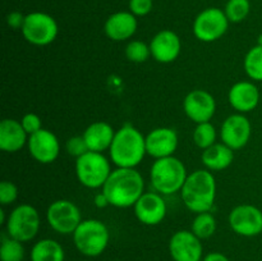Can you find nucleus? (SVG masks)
<instances>
[{"mask_svg": "<svg viewBox=\"0 0 262 261\" xmlns=\"http://www.w3.org/2000/svg\"><path fill=\"white\" fill-rule=\"evenodd\" d=\"M178 133L170 127L155 128L146 135V151L155 160L173 156L178 148Z\"/></svg>", "mask_w": 262, "mask_h": 261, "instance_id": "nucleus-17", "label": "nucleus"}, {"mask_svg": "<svg viewBox=\"0 0 262 261\" xmlns=\"http://www.w3.org/2000/svg\"><path fill=\"white\" fill-rule=\"evenodd\" d=\"M183 110L188 119L196 124L211 122L216 113V100L206 90H192L184 97Z\"/></svg>", "mask_w": 262, "mask_h": 261, "instance_id": "nucleus-13", "label": "nucleus"}, {"mask_svg": "<svg viewBox=\"0 0 262 261\" xmlns=\"http://www.w3.org/2000/svg\"><path fill=\"white\" fill-rule=\"evenodd\" d=\"M133 210L138 222L147 227L160 224L168 212L164 196L156 191L145 192L136 202Z\"/></svg>", "mask_w": 262, "mask_h": 261, "instance_id": "nucleus-15", "label": "nucleus"}, {"mask_svg": "<svg viewBox=\"0 0 262 261\" xmlns=\"http://www.w3.org/2000/svg\"><path fill=\"white\" fill-rule=\"evenodd\" d=\"M112 171V160L104 153L87 151L76 159V177L86 188H102Z\"/></svg>", "mask_w": 262, "mask_h": 261, "instance_id": "nucleus-6", "label": "nucleus"}, {"mask_svg": "<svg viewBox=\"0 0 262 261\" xmlns=\"http://www.w3.org/2000/svg\"><path fill=\"white\" fill-rule=\"evenodd\" d=\"M181 196L189 211L196 214L211 211L216 199V179L212 171L199 169L188 174Z\"/></svg>", "mask_w": 262, "mask_h": 261, "instance_id": "nucleus-3", "label": "nucleus"}, {"mask_svg": "<svg viewBox=\"0 0 262 261\" xmlns=\"http://www.w3.org/2000/svg\"><path fill=\"white\" fill-rule=\"evenodd\" d=\"M20 123H22V127L25 128L28 136L42 129V120L35 113H27V114L23 115L22 119H20Z\"/></svg>", "mask_w": 262, "mask_h": 261, "instance_id": "nucleus-33", "label": "nucleus"}, {"mask_svg": "<svg viewBox=\"0 0 262 261\" xmlns=\"http://www.w3.org/2000/svg\"><path fill=\"white\" fill-rule=\"evenodd\" d=\"M66 151L68 153V155L74 156V158H79L83 154H86L89 150L86 145V141H84L83 136H73V137L68 138L66 142Z\"/></svg>", "mask_w": 262, "mask_h": 261, "instance_id": "nucleus-32", "label": "nucleus"}, {"mask_svg": "<svg viewBox=\"0 0 262 261\" xmlns=\"http://www.w3.org/2000/svg\"><path fill=\"white\" fill-rule=\"evenodd\" d=\"M79 261H91V260H89V258H84V260H79Z\"/></svg>", "mask_w": 262, "mask_h": 261, "instance_id": "nucleus-40", "label": "nucleus"}, {"mask_svg": "<svg viewBox=\"0 0 262 261\" xmlns=\"http://www.w3.org/2000/svg\"><path fill=\"white\" fill-rule=\"evenodd\" d=\"M229 19L220 8H206L193 20V35L202 42H214L227 33Z\"/></svg>", "mask_w": 262, "mask_h": 261, "instance_id": "nucleus-10", "label": "nucleus"}, {"mask_svg": "<svg viewBox=\"0 0 262 261\" xmlns=\"http://www.w3.org/2000/svg\"><path fill=\"white\" fill-rule=\"evenodd\" d=\"M252 125L245 114L235 113L229 115L220 127V140L234 151L241 150L250 142Z\"/></svg>", "mask_w": 262, "mask_h": 261, "instance_id": "nucleus-14", "label": "nucleus"}, {"mask_svg": "<svg viewBox=\"0 0 262 261\" xmlns=\"http://www.w3.org/2000/svg\"><path fill=\"white\" fill-rule=\"evenodd\" d=\"M201 161L205 169L210 171H222L234 161V150L223 142H216L202 151Z\"/></svg>", "mask_w": 262, "mask_h": 261, "instance_id": "nucleus-23", "label": "nucleus"}, {"mask_svg": "<svg viewBox=\"0 0 262 261\" xmlns=\"http://www.w3.org/2000/svg\"><path fill=\"white\" fill-rule=\"evenodd\" d=\"M94 202H95V205H96V207H99V209H104V207L109 206L110 205L109 200H107V197L105 196V193L102 191L95 194Z\"/></svg>", "mask_w": 262, "mask_h": 261, "instance_id": "nucleus-37", "label": "nucleus"}, {"mask_svg": "<svg viewBox=\"0 0 262 261\" xmlns=\"http://www.w3.org/2000/svg\"><path fill=\"white\" fill-rule=\"evenodd\" d=\"M138 22L137 17L128 10V12H117L109 15L104 25L105 35L107 38L117 42L127 41L135 36L137 32Z\"/></svg>", "mask_w": 262, "mask_h": 261, "instance_id": "nucleus-20", "label": "nucleus"}, {"mask_svg": "<svg viewBox=\"0 0 262 261\" xmlns=\"http://www.w3.org/2000/svg\"><path fill=\"white\" fill-rule=\"evenodd\" d=\"M258 87L251 81H239L233 84L228 92V101L230 106L241 114L253 112L260 104Z\"/></svg>", "mask_w": 262, "mask_h": 261, "instance_id": "nucleus-19", "label": "nucleus"}, {"mask_svg": "<svg viewBox=\"0 0 262 261\" xmlns=\"http://www.w3.org/2000/svg\"><path fill=\"white\" fill-rule=\"evenodd\" d=\"M18 194H19V191L15 183L10 181H3L0 183V204L3 206H9L14 204L18 199Z\"/></svg>", "mask_w": 262, "mask_h": 261, "instance_id": "nucleus-31", "label": "nucleus"}, {"mask_svg": "<svg viewBox=\"0 0 262 261\" xmlns=\"http://www.w3.org/2000/svg\"><path fill=\"white\" fill-rule=\"evenodd\" d=\"M25 19L26 15L15 10V12H10L9 14L7 15V25L8 27H10L12 30H22Z\"/></svg>", "mask_w": 262, "mask_h": 261, "instance_id": "nucleus-35", "label": "nucleus"}, {"mask_svg": "<svg viewBox=\"0 0 262 261\" xmlns=\"http://www.w3.org/2000/svg\"><path fill=\"white\" fill-rule=\"evenodd\" d=\"M40 228V212L30 204H20L15 206L9 212L5 223V233L22 243L32 241L38 234Z\"/></svg>", "mask_w": 262, "mask_h": 261, "instance_id": "nucleus-7", "label": "nucleus"}, {"mask_svg": "<svg viewBox=\"0 0 262 261\" xmlns=\"http://www.w3.org/2000/svg\"><path fill=\"white\" fill-rule=\"evenodd\" d=\"M125 56L132 63H145L151 58L150 44L141 40H132L125 46Z\"/></svg>", "mask_w": 262, "mask_h": 261, "instance_id": "nucleus-30", "label": "nucleus"}, {"mask_svg": "<svg viewBox=\"0 0 262 261\" xmlns=\"http://www.w3.org/2000/svg\"><path fill=\"white\" fill-rule=\"evenodd\" d=\"M101 189L110 206L128 209L145 193V181L136 168H115Z\"/></svg>", "mask_w": 262, "mask_h": 261, "instance_id": "nucleus-1", "label": "nucleus"}, {"mask_svg": "<svg viewBox=\"0 0 262 261\" xmlns=\"http://www.w3.org/2000/svg\"><path fill=\"white\" fill-rule=\"evenodd\" d=\"M7 220H8V217H5L4 209H2L0 210V223H2V224H5V223H7Z\"/></svg>", "mask_w": 262, "mask_h": 261, "instance_id": "nucleus-38", "label": "nucleus"}, {"mask_svg": "<svg viewBox=\"0 0 262 261\" xmlns=\"http://www.w3.org/2000/svg\"><path fill=\"white\" fill-rule=\"evenodd\" d=\"M27 132L22 127L20 120L5 118L0 123V148L4 153H18L28 142Z\"/></svg>", "mask_w": 262, "mask_h": 261, "instance_id": "nucleus-21", "label": "nucleus"}, {"mask_svg": "<svg viewBox=\"0 0 262 261\" xmlns=\"http://www.w3.org/2000/svg\"><path fill=\"white\" fill-rule=\"evenodd\" d=\"M169 253L173 261H202L204 246L192 230H178L169 240Z\"/></svg>", "mask_w": 262, "mask_h": 261, "instance_id": "nucleus-12", "label": "nucleus"}, {"mask_svg": "<svg viewBox=\"0 0 262 261\" xmlns=\"http://www.w3.org/2000/svg\"><path fill=\"white\" fill-rule=\"evenodd\" d=\"M217 132L216 128L214 127L211 122L199 123L193 130V142L194 145L202 151L206 150L207 147L216 143Z\"/></svg>", "mask_w": 262, "mask_h": 261, "instance_id": "nucleus-28", "label": "nucleus"}, {"mask_svg": "<svg viewBox=\"0 0 262 261\" xmlns=\"http://www.w3.org/2000/svg\"><path fill=\"white\" fill-rule=\"evenodd\" d=\"M224 12L229 22H243L251 12L250 0H228V3L225 4Z\"/></svg>", "mask_w": 262, "mask_h": 261, "instance_id": "nucleus-29", "label": "nucleus"}, {"mask_svg": "<svg viewBox=\"0 0 262 261\" xmlns=\"http://www.w3.org/2000/svg\"><path fill=\"white\" fill-rule=\"evenodd\" d=\"M20 32L31 45L48 46L58 37L59 26L53 15L45 12H32L26 14Z\"/></svg>", "mask_w": 262, "mask_h": 261, "instance_id": "nucleus-8", "label": "nucleus"}, {"mask_svg": "<svg viewBox=\"0 0 262 261\" xmlns=\"http://www.w3.org/2000/svg\"><path fill=\"white\" fill-rule=\"evenodd\" d=\"M26 256L25 246L22 242L9 237L5 233L2 237L0 245V258L2 261H23Z\"/></svg>", "mask_w": 262, "mask_h": 261, "instance_id": "nucleus-27", "label": "nucleus"}, {"mask_svg": "<svg viewBox=\"0 0 262 261\" xmlns=\"http://www.w3.org/2000/svg\"><path fill=\"white\" fill-rule=\"evenodd\" d=\"M202 261H230L229 257L227 255L222 252H217V251H214V252H209L204 256Z\"/></svg>", "mask_w": 262, "mask_h": 261, "instance_id": "nucleus-36", "label": "nucleus"}, {"mask_svg": "<svg viewBox=\"0 0 262 261\" xmlns=\"http://www.w3.org/2000/svg\"><path fill=\"white\" fill-rule=\"evenodd\" d=\"M27 147L33 160L40 164L54 163L60 154V142L58 137L55 133L45 128L28 137Z\"/></svg>", "mask_w": 262, "mask_h": 261, "instance_id": "nucleus-16", "label": "nucleus"}, {"mask_svg": "<svg viewBox=\"0 0 262 261\" xmlns=\"http://www.w3.org/2000/svg\"><path fill=\"white\" fill-rule=\"evenodd\" d=\"M245 72L248 78L262 82V46L256 45L247 51L243 61Z\"/></svg>", "mask_w": 262, "mask_h": 261, "instance_id": "nucleus-26", "label": "nucleus"}, {"mask_svg": "<svg viewBox=\"0 0 262 261\" xmlns=\"http://www.w3.org/2000/svg\"><path fill=\"white\" fill-rule=\"evenodd\" d=\"M82 220L81 210L71 200H55L46 210V222L58 234H73Z\"/></svg>", "mask_w": 262, "mask_h": 261, "instance_id": "nucleus-9", "label": "nucleus"}, {"mask_svg": "<svg viewBox=\"0 0 262 261\" xmlns=\"http://www.w3.org/2000/svg\"><path fill=\"white\" fill-rule=\"evenodd\" d=\"M217 228L216 219L210 211L196 214L192 220L191 230L200 238V240H209L215 234Z\"/></svg>", "mask_w": 262, "mask_h": 261, "instance_id": "nucleus-25", "label": "nucleus"}, {"mask_svg": "<svg viewBox=\"0 0 262 261\" xmlns=\"http://www.w3.org/2000/svg\"><path fill=\"white\" fill-rule=\"evenodd\" d=\"M117 130L107 122H94L84 129L83 138L90 151L95 153H104L109 151Z\"/></svg>", "mask_w": 262, "mask_h": 261, "instance_id": "nucleus-22", "label": "nucleus"}, {"mask_svg": "<svg viewBox=\"0 0 262 261\" xmlns=\"http://www.w3.org/2000/svg\"><path fill=\"white\" fill-rule=\"evenodd\" d=\"M151 56L158 63H173L181 55V37L171 30H163L156 33L150 42Z\"/></svg>", "mask_w": 262, "mask_h": 261, "instance_id": "nucleus-18", "label": "nucleus"}, {"mask_svg": "<svg viewBox=\"0 0 262 261\" xmlns=\"http://www.w3.org/2000/svg\"><path fill=\"white\" fill-rule=\"evenodd\" d=\"M188 173L181 159L176 156L156 159L150 169V182L154 191L163 196L181 192Z\"/></svg>", "mask_w": 262, "mask_h": 261, "instance_id": "nucleus-4", "label": "nucleus"}, {"mask_svg": "<svg viewBox=\"0 0 262 261\" xmlns=\"http://www.w3.org/2000/svg\"><path fill=\"white\" fill-rule=\"evenodd\" d=\"M229 227L235 234L251 238L262 233V211L255 205L243 204L229 212Z\"/></svg>", "mask_w": 262, "mask_h": 261, "instance_id": "nucleus-11", "label": "nucleus"}, {"mask_svg": "<svg viewBox=\"0 0 262 261\" xmlns=\"http://www.w3.org/2000/svg\"><path fill=\"white\" fill-rule=\"evenodd\" d=\"M77 251L87 258L102 255L110 242L109 228L99 219H84L73 233Z\"/></svg>", "mask_w": 262, "mask_h": 261, "instance_id": "nucleus-5", "label": "nucleus"}, {"mask_svg": "<svg viewBox=\"0 0 262 261\" xmlns=\"http://www.w3.org/2000/svg\"><path fill=\"white\" fill-rule=\"evenodd\" d=\"M257 45H261L262 46V33L260 36H258V38H257Z\"/></svg>", "mask_w": 262, "mask_h": 261, "instance_id": "nucleus-39", "label": "nucleus"}, {"mask_svg": "<svg viewBox=\"0 0 262 261\" xmlns=\"http://www.w3.org/2000/svg\"><path fill=\"white\" fill-rule=\"evenodd\" d=\"M146 155V136L138 128L124 124L115 132L109 158L117 168H136Z\"/></svg>", "mask_w": 262, "mask_h": 261, "instance_id": "nucleus-2", "label": "nucleus"}, {"mask_svg": "<svg viewBox=\"0 0 262 261\" xmlns=\"http://www.w3.org/2000/svg\"><path fill=\"white\" fill-rule=\"evenodd\" d=\"M31 261H64L66 251L58 241L53 238H42L31 248Z\"/></svg>", "mask_w": 262, "mask_h": 261, "instance_id": "nucleus-24", "label": "nucleus"}, {"mask_svg": "<svg viewBox=\"0 0 262 261\" xmlns=\"http://www.w3.org/2000/svg\"><path fill=\"white\" fill-rule=\"evenodd\" d=\"M128 8H129V12L136 17H145L152 10L154 2L152 0H129Z\"/></svg>", "mask_w": 262, "mask_h": 261, "instance_id": "nucleus-34", "label": "nucleus"}]
</instances>
